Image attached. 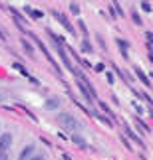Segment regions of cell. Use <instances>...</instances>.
I'll return each mask as SVG.
<instances>
[{
	"label": "cell",
	"instance_id": "cell-1",
	"mask_svg": "<svg viewBox=\"0 0 153 160\" xmlns=\"http://www.w3.org/2000/svg\"><path fill=\"white\" fill-rule=\"evenodd\" d=\"M58 121H60V125H62L66 131H72V132H76L82 128V122H78V119H74L70 113H62L58 117Z\"/></svg>",
	"mask_w": 153,
	"mask_h": 160
},
{
	"label": "cell",
	"instance_id": "cell-2",
	"mask_svg": "<svg viewBox=\"0 0 153 160\" xmlns=\"http://www.w3.org/2000/svg\"><path fill=\"white\" fill-rule=\"evenodd\" d=\"M10 146H12V134L10 132L0 134V154H6Z\"/></svg>",
	"mask_w": 153,
	"mask_h": 160
},
{
	"label": "cell",
	"instance_id": "cell-3",
	"mask_svg": "<svg viewBox=\"0 0 153 160\" xmlns=\"http://www.w3.org/2000/svg\"><path fill=\"white\" fill-rule=\"evenodd\" d=\"M52 14H54V18H56V20H58L60 24H62V26H64L66 30H68V32H70V34H74V26H72V24L68 22V18H66L64 14H60V12H58V10H54V12H52Z\"/></svg>",
	"mask_w": 153,
	"mask_h": 160
},
{
	"label": "cell",
	"instance_id": "cell-4",
	"mask_svg": "<svg viewBox=\"0 0 153 160\" xmlns=\"http://www.w3.org/2000/svg\"><path fill=\"white\" fill-rule=\"evenodd\" d=\"M135 73H137V77H139V81H141L145 87H151V79L145 75V73L141 71V67H135Z\"/></svg>",
	"mask_w": 153,
	"mask_h": 160
},
{
	"label": "cell",
	"instance_id": "cell-5",
	"mask_svg": "<svg viewBox=\"0 0 153 160\" xmlns=\"http://www.w3.org/2000/svg\"><path fill=\"white\" fill-rule=\"evenodd\" d=\"M72 140H74V142L78 144V146H82V148H88V144H85V140H84V137H82V134H74V137H72Z\"/></svg>",
	"mask_w": 153,
	"mask_h": 160
},
{
	"label": "cell",
	"instance_id": "cell-6",
	"mask_svg": "<svg viewBox=\"0 0 153 160\" xmlns=\"http://www.w3.org/2000/svg\"><path fill=\"white\" fill-rule=\"evenodd\" d=\"M32 152H34V146H32V144H28L26 148H24V150L20 152V160H26L30 154H32Z\"/></svg>",
	"mask_w": 153,
	"mask_h": 160
},
{
	"label": "cell",
	"instance_id": "cell-7",
	"mask_svg": "<svg viewBox=\"0 0 153 160\" xmlns=\"http://www.w3.org/2000/svg\"><path fill=\"white\" fill-rule=\"evenodd\" d=\"M125 132H127V134H129V137H131L133 140H135V142H137V144H141V148H143V142H141V138H139V137H137V134H135V132H133V131H131V128H127V127H125Z\"/></svg>",
	"mask_w": 153,
	"mask_h": 160
},
{
	"label": "cell",
	"instance_id": "cell-8",
	"mask_svg": "<svg viewBox=\"0 0 153 160\" xmlns=\"http://www.w3.org/2000/svg\"><path fill=\"white\" fill-rule=\"evenodd\" d=\"M58 105H60V101H58V99H50L44 107H46L48 111H52V109H58Z\"/></svg>",
	"mask_w": 153,
	"mask_h": 160
},
{
	"label": "cell",
	"instance_id": "cell-9",
	"mask_svg": "<svg viewBox=\"0 0 153 160\" xmlns=\"http://www.w3.org/2000/svg\"><path fill=\"white\" fill-rule=\"evenodd\" d=\"M117 46L121 48V52H123V55H127V50H129V46H127V42H123V40H117Z\"/></svg>",
	"mask_w": 153,
	"mask_h": 160
},
{
	"label": "cell",
	"instance_id": "cell-10",
	"mask_svg": "<svg viewBox=\"0 0 153 160\" xmlns=\"http://www.w3.org/2000/svg\"><path fill=\"white\" fill-rule=\"evenodd\" d=\"M14 69H18V71L22 73V75H28V71L24 69V65H20V63H14ZM28 77H30V75H28Z\"/></svg>",
	"mask_w": 153,
	"mask_h": 160
},
{
	"label": "cell",
	"instance_id": "cell-11",
	"mask_svg": "<svg viewBox=\"0 0 153 160\" xmlns=\"http://www.w3.org/2000/svg\"><path fill=\"white\" fill-rule=\"evenodd\" d=\"M70 10L74 12V14H79V4H78V2H72V4H70Z\"/></svg>",
	"mask_w": 153,
	"mask_h": 160
},
{
	"label": "cell",
	"instance_id": "cell-12",
	"mask_svg": "<svg viewBox=\"0 0 153 160\" xmlns=\"http://www.w3.org/2000/svg\"><path fill=\"white\" fill-rule=\"evenodd\" d=\"M22 46H24V48H26V52H28V53H34V48H32V46H30V44H28V42H26V40H22Z\"/></svg>",
	"mask_w": 153,
	"mask_h": 160
},
{
	"label": "cell",
	"instance_id": "cell-13",
	"mask_svg": "<svg viewBox=\"0 0 153 160\" xmlns=\"http://www.w3.org/2000/svg\"><path fill=\"white\" fill-rule=\"evenodd\" d=\"M82 48H84V52H88V53L91 52V46L88 44V40H84V42H82Z\"/></svg>",
	"mask_w": 153,
	"mask_h": 160
},
{
	"label": "cell",
	"instance_id": "cell-14",
	"mask_svg": "<svg viewBox=\"0 0 153 160\" xmlns=\"http://www.w3.org/2000/svg\"><path fill=\"white\" fill-rule=\"evenodd\" d=\"M131 18H133V22H135V24H141V18H139V14H137V12H133V14H131Z\"/></svg>",
	"mask_w": 153,
	"mask_h": 160
},
{
	"label": "cell",
	"instance_id": "cell-15",
	"mask_svg": "<svg viewBox=\"0 0 153 160\" xmlns=\"http://www.w3.org/2000/svg\"><path fill=\"white\" fill-rule=\"evenodd\" d=\"M103 69H106V67H103V63H97V65L94 67V71H96V73H101Z\"/></svg>",
	"mask_w": 153,
	"mask_h": 160
},
{
	"label": "cell",
	"instance_id": "cell-16",
	"mask_svg": "<svg viewBox=\"0 0 153 160\" xmlns=\"http://www.w3.org/2000/svg\"><path fill=\"white\" fill-rule=\"evenodd\" d=\"M141 8H143L145 12H151V4H149V2H141Z\"/></svg>",
	"mask_w": 153,
	"mask_h": 160
},
{
	"label": "cell",
	"instance_id": "cell-17",
	"mask_svg": "<svg viewBox=\"0 0 153 160\" xmlns=\"http://www.w3.org/2000/svg\"><path fill=\"white\" fill-rule=\"evenodd\" d=\"M28 12H30V14H32L34 18H42V14H40V12H36V10H30V8H26Z\"/></svg>",
	"mask_w": 153,
	"mask_h": 160
},
{
	"label": "cell",
	"instance_id": "cell-18",
	"mask_svg": "<svg viewBox=\"0 0 153 160\" xmlns=\"http://www.w3.org/2000/svg\"><path fill=\"white\" fill-rule=\"evenodd\" d=\"M145 38H147V42H149V44H153V34H151V32H147V34H145Z\"/></svg>",
	"mask_w": 153,
	"mask_h": 160
},
{
	"label": "cell",
	"instance_id": "cell-19",
	"mask_svg": "<svg viewBox=\"0 0 153 160\" xmlns=\"http://www.w3.org/2000/svg\"><path fill=\"white\" fill-rule=\"evenodd\" d=\"M0 160H8V152H6V154H0Z\"/></svg>",
	"mask_w": 153,
	"mask_h": 160
},
{
	"label": "cell",
	"instance_id": "cell-20",
	"mask_svg": "<svg viewBox=\"0 0 153 160\" xmlns=\"http://www.w3.org/2000/svg\"><path fill=\"white\" fill-rule=\"evenodd\" d=\"M30 160H46L44 156H34V158H30Z\"/></svg>",
	"mask_w": 153,
	"mask_h": 160
},
{
	"label": "cell",
	"instance_id": "cell-21",
	"mask_svg": "<svg viewBox=\"0 0 153 160\" xmlns=\"http://www.w3.org/2000/svg\"><path fill=\"white\" fill-rule=\"evenodd\" d=\"M62 160H72V158H70V154H62Z\"/></svg>",
	"mask_w": 153,
	"mask_h": 160
},
{
	"label": "cell",
	"instance_id": "cell-22",
	"mask_svg": "<svg viewBox=\"0 0 153 160\" xmlns=\"http://www.w3.org/2000/svg\"><path fill=\"white\" fill-rule=\"evenodd\" d=\"M0 40H6V38H4V32H2V30H0Z\"/></svg>",
	"mask_w": 153,
	"mask_h": 160
},
{
	"label": "cell",
	"instance_id": "cell-23",
	"mask_svg": "<svg viewBox=\"0 0 153 160\" xmlns=\"http://www.w3.org/2000/svg\"><path fill=\"white\" fill-rule=\"evenodd\" d=\"M2 97H4V95H2V93H0V99H2Z\"/></svg>",
	"mask_w": 153,
	"mask_h": 160
},
{
	"label": "cell",
	"instance_id": "cell-24",
	"mask_svg": "<svg viewBox=\"0 0 153 160\" xmlns=\"http://www.w3.org/2000/svg\"><path fill=\"white\" fill-rule=\"evenodd\" d=\"M151 77H153V73H151Z\"/></svg>",
	"mask_w": 153,
	"mask_h": 160
}]
</instances>
